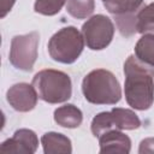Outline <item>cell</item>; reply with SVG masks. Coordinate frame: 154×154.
Wrapping results in <instances>:
<instances>
[{
	"label": "cell",
	"instance_id": "cell-11",
	"mask_svg": "<svg viewBox=\"0 0 154 154\" xmlns=\"http://www.w3.org/2000/svg\"><path fill=\"white\" fill-rule=\"evenodd\" d=\"M41 144L45 154H70L72 152L71 140L59 132H46L41 137Z\"/></svg>",
	"mask_w": 154,
	"mask_h": 154
},
{
	"label": "cell",
	"instance_id": "cell-12",
	"mask_svg": "<svg viewBox=\"0 0 154 154\" xmlns=\"http://www.w3.org/2000/svg\"><path fill=\"white\" fill-rule=\"evenodd\" d=\"M54 120L58 125L63 128L75 129L82 124L83 113L77 106L67 103V105L58 107L54 111Z\"/></svg>",
	"mask_w": 154,
	"mask_h": 154
},
{
	"label": "cell",
	"instance_id": "cell-14",
	"mask_svg": "<svg viewBox=\"0 0 154 154\" xmlns=\"http://www.w3.org/2000/svg\"><path fill=\"white\" fill-rule=\"evenodd\" d=\"M135 57L142 63L154 66V34H143L135 46Z\"/></svg>",
	"mask_w": 154,
	"mask_h": 154
},
{
	"label": "cell",
	"instance_id": "cell-15",
	"mask_svg": "<svg viewBox=\"0 0 154 154\" xmlns=\"http://www.w3.org/2000/svg\"><path fill=\"white\" fill-rule=\"evenodd\" d=\"M136 31L140 34H154V2L142 7L136 16Z\"/></svg>",
	"mask_w": 154,
	"mask_h": 154
},
{
	"label": "cell",
	"instance_id": "cell-13",
	"mask_svg": "<svg viewBox=\"0 0 154 154\" xmlns=\"http://www.w3.org/2000/svg\"><path fill=\"white\" fill-rule=\"evenodd\" d=\"M109 112L113 128L116 130H135L141 126V120L138 116L131 109L114 107Z\"/></svg>",
	"mask_w": 154,
	"mask_h": 154
},
{
	"label": "cell",
	"instance_id": "cell-16",
	"mask_svg": "<svg viewBox=\"0 0 154 154\" xmlns=\"http://www.w3.org/2000/svg\"><path fill=\"white\" fill-rule=\"evenodd\" d=\"M95 8L94 0H66V11L76 19H85Z\"/></svg>",
	"mask_w": 154,
	"mask_h": 154
},
{
	"label": "cell",
	"instance_id": "cell-6",
	"mask_svg": "<svg viewBox=\"0 0 154 154\" xmlns=\"http://www.w3.org/2000/svg\"><path fill=\"white\" fill-rule=\"evenodd\" d=\"M114 24L105 14H95L82 25V35L88 48L101 51L106 48L114 36Z\"/></svg>",
	"mask_w": 154,
	"mask_h": 154
},
{
	"label": "cell",
	"instance_id": "cell-5",
	"mask_svg": "<svg viewBox=\"0 0 154 154\" xmlns=\"http://www.w3.org/2000/svg\"><path fill=\"white\" fill-rule=\"evenodd\" d=\"M40 35L31 31L25 35H16L11 41L8 59L10 63L18 70L31 71L37 59V48Z\"/></svg>",
	"mask_w": 154,
	"mask_h": 154
},
{
	"label": "cell",
	"instance_id": "cell-17",
	"mask_svg": "<svg viewBox=\"0 0 154 154\" xmlns=\"http://www.w3.org/2000/svg\"><path fill=\"white\" fill-rule=\"evenodd\" d=\"M66 0H36L34 4L35 12L43 16H54L60 12Z\"/></svg>",
	"mask_w": 154,
	"mask_h": 154
},
{
	"label": "cell",
	"instance_id": "cell-1",
	"mask_svg": "<svg viewBox=\"0 0 154 154\" xmlns=\"http://www.w3.org/2000/svg\"><path fill=\"white\" fill-rule=\"evenodd\" d=\"M124 94L129 106L146 111L154 102V66L130 55L124 63Z\"/></svg>",
	"mask_w": 154,
	"mask_h": 154
},
{
	"label": "cell",
	"instance_id": "cell-10",
	"mask_svg": "<svg viewBox=\"0 0 154 154\" xmlns=\"http://www.w3.org/2000/svg\"><path fill=\"white\" fill-rule=\"evenodd\" d=\"M100 153L128 154L131 150V140L122 130H109L99 137Z\"/></svg>",
	"mask_w": 154,
	"mask_h": 154
},
{
	"label": "cell",
	"instance_id": "cell-19",
	"mask_svg": "<svg viewBox=\"0 0 154 154\" xmlns=\"http://www.w3.org/2000/svg\"><path fill=\"white\" fill-rule=\"evenodd\" d=\"M16 0H1V18L6 17V14L12 10Z\"/></svg>",
	"mask_w": 154,
	"mask_h": 154
},
{
	"label": "cell",
	"instance_id": "cell-7",
	"mask_svg": "<svg viewBox=\"0 0 154 154\" xmlns=\"http://www.w3.org/2000/svg\"><path fill=\"white\" fill-rule=\"evenodd\" d=\"M106 10L114 16L119 32L129 37L136 31V16L144 0H101Z\"/></svg>",
	"mask_w": 154,
	"mask_h": 154
},
{
	"label": "cell",
	"instance_id": "cell-9",
	"mask_svg": "<svg viewBox=\"0 0 154 154\" xmlns=\"http://www.w3.org/2000/svg\"><path fill=\"white\" fill-rule=\"evenodd\" d=\"M38 147V138L32 130L19 129L14 131L11 138L4 141L0 146L2 153L16 154H34Z\"/></svg>",
	"mask_w": 154,
	"mask_h": 154
},
{
	"label": "cell",
	"instance_id": "cell-4",
	"mask_svg": "<svg viewBox=\"0 0 154 154\" xmlns=\"http://www.w3.org/2000/svg\"><path fill=\"white\" fill-rule=\"evenodd\" d=\"M84 37L75 26H65L58 30L48 41L51 58L61 64L75 63L84 48Z\"/></svg>",
	"mask_w": 154,
	"mask_h": 154
},
{
	"label": "cell",
	"instance_id": "cell-3",
	"mask_svg": "<svg viewBox=\"0 0 154 154\" xmlns=\"http://www.w3.org/2000/svg\"><path fill=\"white\" fill-rule=\"evenodd\" d=\"M38 97L48 103H61L67 101L72 95V83L67 73L46 69L38 71L32 78Z\"/></svg>",
	"mask_w": 154,
	"mask_h": 154
},
{
	"label": "cell",
	"instance_id": "cell-18",
	"mask_svg": "<svg viewBox=\"0 0 154 154\" xmlns=\"http://www.w3.org/2000/svg\"><path fill=\"white\" fill-rule=\"evenodd\" d=\"M138 153L140 154L154 153V137H148V138H144L143 141H141Z\"/></svg>",
	"mask_w": 154,
	"mask_h": 154
},
{
	"label": "cell",
	"instance_id": "cell-8",
	"mask_svg": "<svg viewBox=\"0 0 154 154\" xmlns=\"http://www.w3.org/2000/svg\"><path fill=\"white\" fill-rule=\"evenodd\" d=\"M6 99L13 109L18 112H29L35 108L38 94L32 84L17 83L7 90Z\"/></svg>",
	"mask_w": 154,
	"mask_h": 154
},
{
	"label": "cell",
	"instance_id": "cell-2",
	"mask_svg": "<svg viewBox=\"0 0 154 154\" xmlns=\"http://www.w3.org/2000/svg\"><path fill=\"white\" fill-rule=\"evenodd\" d=\"M84 99L94 105H116L122 99V89L116 76L105 69L90 71L82 81Z\"/></svg>",
	"mask_w": 154,
	"mask_h": 154
}]
</instances>
